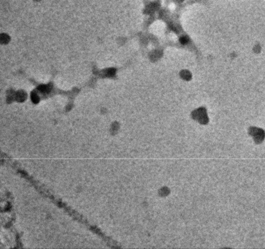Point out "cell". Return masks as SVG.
<instances>
[{"mask_svg": "<svg viewBox=\"0 0 265 249\" xmlns=\"http://www.w3.org/2000/svg\"><path fill=\"white\" fill-rule=\"evenodd\" d=\"M180 42H182V43H186V42H188V39L185 37H183L180 39Z\"/></svg>", "mask_w": 265, "mask_h": 249, "instance_id": "cell-2", "label": "cell"}, {"mask_svg": "<svg viewBox=\"0 0 265 249\" xmlns=\"http://www.w3.org/2000/svg\"><path fill=\"white\" fill-rule=\"evenodd\" d=\"M36 1H38V0H36Z\"/></svg>", "mask_w": 265, "mask_h": 249, "instance_id": "cell-3", "label": "cell"}, {"mask_svg": "<svg viewBox=\"0 0 265 249\" xmlns=\"http://www.w3.org/2000/svg\"><path fill=\"white\" fill-rule=\"evenodd\" d=\"M1 41L2 42H3V43H7V42L9 41V37L7 35H6V34H3L1 35Z\"/></svg>", "mask_w": 265, "mask_h": 249, "instance_id": "cell-1", "label": "cell"}]
</instances>
